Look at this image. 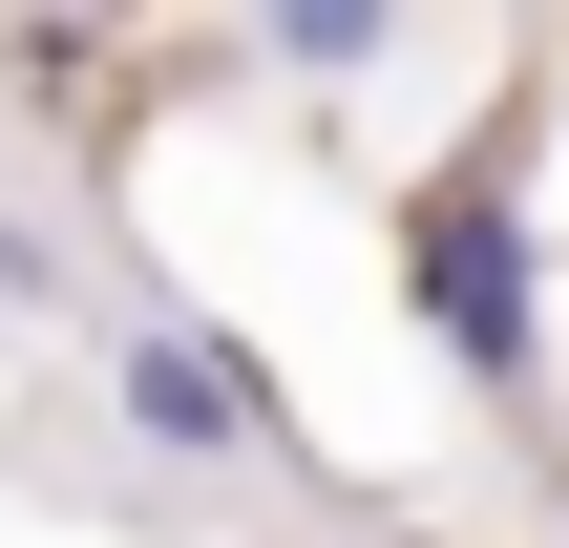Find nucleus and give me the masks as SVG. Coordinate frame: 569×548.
<instances>
[{
	"label": "nucleus",
	"mask_w": 569,
	"mask_h": 548,
	"mask_svg": "<svg viewBox=\"0 0 569 548\" xmlns=\"http://www.w3.org/2000/svg\"><path fill=\"white\" fill-rule=\"evenodd\" d=\"M401 253H422V338H443L465 380H528V359H549V275H528V190H507V169H443Z\"/></svg>",
	"instance_id": "obj_1"
},
{
	"label": "nucleus",
	"mask_w": 569,
	"mask_h": 548,
	"mask_svg": "<svg viewBox=\"0 0 569 548\" xmlns=\"http://www.w3.org/2000/svg\"><path fill=\"white\" fill-rule=\"evenodd\" d=\"M106 401H127L148 465H232V444H253V359H232L211 317H106Z\"/></svg>",
	"instance_id": "obj_2"
},
{
	"label": "nucleus",
	"mask_w": 569,
	"mask_h": 548,
	"mask_svg": "<svg viewBox=\"0 0 569 548\" xmlns=\"http://www.w3.org/2000/svg\"><path fill=\"white\" fill-rule=\"evenodd\" d=\"M253 42H274L296 84H380V63H401V21H380V0H296V21H253Z\"/></svg>",
	"instance_id": "obj_3"
},
{
	"label": "nucleus",
	"mask_w": 569,
	"mask_h": 548,
	"mask_svg": "<svg viewBox=\"0 0 569 548\" xmlns=\"http://www.w3.org/2000/svg\"><path fill=\"white\" fill-rule=\"evenodd\" d=\"M42 296H63V232H42V211H0V317H42Z\"/></svg>",
	"instance_id": "obj_4"
}]
</instances>
